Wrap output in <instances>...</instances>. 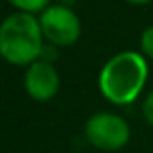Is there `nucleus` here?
Here are the masks:
<instances>
[{"label":"nucleus","mask_w":153,"mask_h":153,"mask_svg":"<svg viewBox=\"0 0 153 153\" xmlns=\"http://www.w3.org/2000/svg\"><path fill=\"white\" fill-rule=\"evenodd\" d=\"M126 2L136 4V6H142V4H149V2H153V0H126Z\"/></svg>","instance_id":"obj_9"},{"label":"nucleus","mask_w":153,"mask_h":153,"mask_svg":"<svg viewBox=\"0 0 153 153\" xmlns=\"http://www.w3.org/2000/svg\"><path fill=\"white\" fill-rule=\"evenodd\" d=\"M140 47H142V52L143 56L153 60V25L151 27H146L140 37Z\"/></svg>","instance_id":"obj_7"},{"label":"nucleus","mask_w":153,"mask_h":153,"mask_svg":"<svg viewBox=\"0 0 153 153\" xmlns=\"http://www.w3.org/2000/svg\"><path fill=\"white\" fill-rule=\"evenodd\" d=\"M39 23L43 37L54 47H72L82 35V23L72 8L66 4H52L41 12Z\"/></svg>","instance_id":"obj_3"},{"label":"nucleus","mask_w":153,"mask_h":153,"mask_svg":"<svg viewBox=\"0 0 153 153\" xmlns=\"http://www.w3.org/2000/svg\"><path fill=\"white\" fill-rule=\"evenodd\" d=\"M85 138L93 147L103 151H118L130 140V126L118 114L97 112L85 122Z\"/></svg>","instance_id":"obj_4"},{"label":"nucleus","mask_w":153,"mask_h":153,"mask_svg":"<svg viewBox=\"0 0 153 153\" xmlns=\"http://www.w3.org/2000/svg\"><path fill=\"white\" fill-rule=\"evenodd\" d=\"M142 112H143V118L153 126V91L143 99V105H142Z\"/></svg>","instance_id":"obj_8"},{"label":"nucleus","mask_w":153,"mask_h":153,"mask_svg":"<svg viewBox=\"0 0 153 153\" xmlns=\"http://www.w3.org/2000/svg\"><path fill=\"white\" fill-rule=\"evenodd\" d=\"M23 85L29 97L35 101H49L58 93L60 87V76L56 68L47 60H37L31 66H27Z\"/></svg>","instance_id":"obj_5"},{"label":"nucleus","mask_w":153,"mask_h":153,"mask_svg":"<svg viewBox=\"0 0 153 153\" xmlns=\"http://www.w3.org/2000/svg\"><path fill=\"white\" fill-rule=\"evenodd\" d=\"M18 12H27V14H35V12H43L49 8L51 0H8Z\"/></svg>","instance_id":"obj_6"},{"label":"nucleus","mask_w":153,"mask_h":153,"mask_svg":"<svg viewBox=\"0 0 153 153\" xmlns=\"http://www.w3.org/2000/svg\"><path fill=\"white\" fill-rule=\"evenodd\" d=\"M147 62L143 54L124 51L114 54L99 74V89L112 105H128L138 99L147 82Z\"/></svg>","instance_id":"obj_1"},{"label":"nucleus","mask_w":153,"mask_h":153,"mask_svg":"<svg viewBox=\"0 0 153 153\" xmlns=\"http://www.w3.org/2000/svg\"><path fill=\"white\" fill-rule=\"evenodd\" d=\"M43 29L39 18L27 12H14L0 25V52L14 66H31L43 54Z\"/></svg>","instance_id":"obj_2"}]
</instances>
